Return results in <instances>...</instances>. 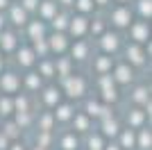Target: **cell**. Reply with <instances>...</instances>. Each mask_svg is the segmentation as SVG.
<instances>
[{"label":"cell","instance_id":"5b68a950","mask_svg":"<svg viewBox=\"0 0 152 150\" xmlns=\"http://www.w3.org/2000/svg\"><path fill=\"white\" fill-rule=\"evenodd\" d=\"M145 143L150 146V134H148V132L143 130V134H141V146H145Z\"/></svg>","mask_w":152,"mask_h":150},{"label":"cell","instance_id":"3957f363","mask_svg":"<svg viewBox=\"0 0 152 150\" xmlns=\"http://www.w3.org/2000/svg\"><path fill=\"white\" fill-rule=\"evenodd\" d=\"M129 77H132V71H127L125 66H123V68H118V80H121V82H127Z\"/></svg>","mask_w":152,"mask_h":150},{"label":"cell","instance_id":"ba28073f","mask_svg":"<svg viewBox=\"0 0 152 150\" xmlns=\"http://www.w3.org/2000/svg\"><path fill=\"white\" fill-rule=\"evenodd\" d=\"M109 150H111V148H109ZM114 150H116V148H114Z\"/></svg>","mask_w":152,"mask_h":150},{"label":"cell","instance_id":"6da1fadb","mask_svg":"<svg viewBox=\"0 0 152 150\" xmlns=\"http://www.w3.org/2000/svg\"><path fill=\"white\" fill-rule=\"evenodd\" d=\"M134 37H136V41H145V37H148V25L145 23H136V27H134Z\"/></svg>","mask_w":152,"mask_h":150},{"label":"cell","instance_id":"52a82bcc","mask_svg":"<svg viewBox=\"0 0 152 150\" xmlns=\"http://www.w3.org/2000/svg\"><path fill=\"white\" fill-rule=\"evenodd\" d=\"M7 5V0H0V7H5Z\"/></svg>","mask_w":152,"mask_h":150},{"label":"cell","instance_id":"277c9868","mask_svg":"<svg viewBox=\"0 0 152 150\" xmlns=\"http://www.w3.org/2000/svg\"><path fill=\"white\" fill-rule=\"evenodd\" d=\"M70 27H73V32H75V30L77 32H84V27H86V25H84V18H75Z\"/></svg>","mask_w":152,"mask_h":150},{"label":"cell","instance_id":"7a4b0ae2","mask_svg":"<svg viewBox=\"0 0 152 150\" xmlns=\"http://www.w3.org/2000/svg\"><path fill=\"white\" fill-rule=\"evenodd\" d=\"M114 18H116L118 25H127V23H129V12H127V9H118Z\"/></svg>","mask_w":152,"mask_h":150},{"label":"cell","instance_id":"8992f818","mask_svg":"<svg viewBox=\"0 0 152 150\" xmlns=\"http://www.w3.org/2000/svg\"><path fill=\"white\" fill-rule=\"evenodd\" d=\"M25 7H34V0H25Z\"/></svg>","mask_w":152,"mask_h":150}]
</instances>
